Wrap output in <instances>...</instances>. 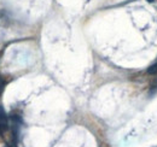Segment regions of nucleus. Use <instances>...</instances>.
<instances>
[{
    "instance_id": "obj_1",
    "label": "nucleus",
    "mask_w": 157,
    "mask_h": 147,
    "mask_svg": "<svg viewBox=\"0 0 157 147\" xmlns=\"http://www.w3.org/2000/svg\"><path fill=\"white\" fill-rule=\"evenodd\" d=\"M9 122H7V117L5 115V112L0 109V131H4L7 129Z\"/></svg>"
},
{
    "instance_id": "obj_2",
    "label": "nucleus",
    "mask_w": 157,
    "mask_h": 147,
    "mask_svg": "<svg viewBox=\"0 0 157 147\" xmlns=\"http://www.w3.org/2000/svg\"><path fill=\"white\" fill-rule=\"evenodd\" d=\"M147 74H150V75H157V63L154 64V65H151L147 69Z\"/></svg>"
},
{
    "instance_id": "obj_3",
    "label": "nucleus",
    "mask_w": 157,
    "mask_h": 147,
    "mask_svg": "<svg viewBox=\"0 0 157 147\" xmlns=\"http://www.w3.org/2000/svg\"><path fill=\"white\" fill-rule=\"evenodd\" d=\"M4 86H5V83H4V80L0 77V94L2 93V91H4Z\"/></svg>"
},
{
    "instance_id": "obj_4",
    "label": "nucleus",
    "mask_w": 157,
    "mask_h": 147,
    "mask_svg": "<svg viewBox=\"0 0 157 147\" xmlns=\"http://www.w3.org/2000/svg\"><path fill=\"white\" fill-rule=\"evenodd\" d=\"M147 1H149V2H154L155 0H147Z\"/></svg>"
}]
</instances>
